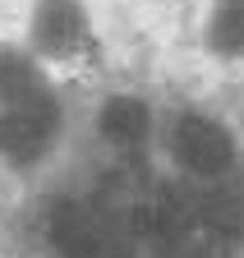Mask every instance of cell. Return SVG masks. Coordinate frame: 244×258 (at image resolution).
<instances>
[{"instance_id":"cell-3","label":"cell","mask_w":244,"mask_h":258,"mask_svg":"<svg viewBox=\"0 0 244 258\" xmlns=\"http://www.w3.org/2000/svg\"><path fill=\"white\" fill-rule=\"evenodd\" d=\"M51 244L65 258H97L106 249V226L78 203H60L51 212Z\"/></svg>"},{"instance_id":"cell-4","label":"cell","mask_w":244,"mask_h":258,"mask_svg":"<svg viewBox=\"0 0 244 258\" xmlns=\"http://www.w3.org/2000/svg\"><path fill=\"white\" fill-rule=\"evenodd\" d=\"M83 37V23H78V10L69 5V0H51V5L42 10L37 19V42L46 51H65Z\"/></svg>"},{"instance_id":"cell-5","label":"cell","mask_w":244,"mask_h":258,"mask_svg":"<svg viewBox=\"0 0 244 258\" xmlns=\"http://www.w3.org/2000/svg\"><path fill=\"white\" fill-rule=\"evenodd\" d=\"M102 129L115 139V143H138L147 134V111L129 97H115V102L102 111Z\"/></svg>"},{"instance_id":"cell-6","label":"cell","mask_w":244,"mask_h":258,"mask_svg":"<svg viewBox=\"0 0 244 258\" xmlns=\"http://www.w3.org/2000/svg\"><path fill=\"white\" fill-rule=\"evenodd\" d=\"M33 92H37L33 64L23 55H14V51H0V102L14 106V102H23V97H33Z\"/></svg>"},{"instance_id":"cell-2","label":"cell","mask_w":244,"mask_h":258,"mask_svg":"<svg viewBox=\"0 0 244 258\" xmlns=\"http://www.w3.org/2000/svg\"><path fill=\"white\" fill-rule=\"evenodd\" d=\"M175 152H180V161H185L189 171L221 175L230 166V134L221 124H212V120L189 115V120H180V129H175Z\"/></svg>"},{"instance_id":"cell-1","label":"cell","mask_w":244,"mask_h":258,"mask_svg":"<svg viewBox=\"0 0 244 258\" xmlns=\"http://www.w3.org/2000/svg\"><path fill=\"white\" fill-rule=\"evenodd\" d=\"M51 134H55V102L42 92L5 106L0 115V152H10L14 161H33L51 143Z\"/></svg>"}]
</instances>
